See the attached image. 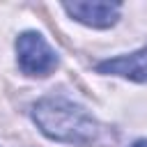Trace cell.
<instances>
[{
	"label": "cell",
	"instance_id": "3957f363",
	"mask_svg": "<svg viewBox=\"0 0 147 147\" xmlns=\"http://www.w3.org/2000/svg\"><path fill=\"white\" fill-rule=\"evenodd\" d=\"M64 11L83 25L90 28H110L119 18V2H64Z\"/></svg>",
	"mask_w": 147,
	"mask_h": 147
},
{
	"label": "cell",
	"instance_id": "277c9868",
	"mask_svg": "<svg viewBox=\"0 0 147 147\" xmlns=\"http://www.w3.org/2000/svg\"><path fill=\"white\" fill-rule=\"evenodd\" d=\"M99 74H110V76H119V78H129L136 83H147V46L126 53V55H117L110 60H103L96 64Z\"/></svg>",
	"mask_w": 147,
	"mask_h": 147
},
{
	"label": "cell",
	"instance_id": "7a4b0ae2",
	"mask_svg": "<svg viewBox=\"0 0 147 147\" xmlns=\"http://www.w3.org/2000/svg\"><path fill=\"white\" fill-rule=\"evenodd\" d=\"M16 62L25 76L44 78L57 67V53L48 46L44 34L25 30L16 37Z\"/></svg>",
	"mask_w": 147,
	"mask_h": 147
},
{
	"label": "cell",
	"instance_id": "5b68a950",
	"mask_svg": "<svg viewBox=\"0 0 147 147\" xmlns=\"http://www.w3.org/2000/svg\"><path fill=\"white\" fill-rule=\"evenodd\" d=\"M131 147H147V138H142V140H136Z\"/></svg>",
	"mask_w": 147,
	"mask_h": 147
},
{
	"label": "cell",
	"instance_id": "6da1fadb",
	"mask_svg": "<svg viewBox=\"0 0 147 147\" xmlns=\"http://www.w3.org/2000/svg\"><path fill=\"white\" fill-rule=\"evenodd\" d=\"M32 122L46 138L64 145L85 147L99 138L96 119L83 106L62 96L39 99L32 106Z\"/></svg>",
	"mask_w": 147,
	"mask_h": 147
}]
</instances>
